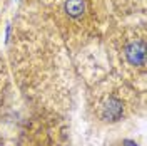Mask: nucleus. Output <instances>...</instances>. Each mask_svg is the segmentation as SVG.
<instances>
[{
    "label": "nucleus",
    "instance_id": "1",
    "mask_svg": "<svg viewBox=\"0 0 147 146\" xmlns=\"http://www.w3.org/2000/svg\"><path fill=\"white\" fill-rule=\"evenodd\" d=\"M127 57L132 64H144V44L136 42L127 47Z\"/></svg>",
    "mask_w": 147,
    "mask_h": 146
},
{
    "label": "nucleus",
    "instance_id": "2",
    "mask_svg": "<svg viewBox=\"0 0 147 146\" xmlns=\"http://www.w3.org/2000/svg\"><path fill=\"white\" fill-rule=\"evenodd\" d=\"M120 114H122V104H120V101L110 99L107 102V106L104 108V118L110 119V121H115V119L120 118Z\"/></svg>",
    "mask_w": 147,
    "mask_h": 146
},
{
    "label": "nucleus",
    "instance_id": "3",
    "mask_svg": "<svg viewBox=\"0 0 147 146\" xmlns=\"http://www.w3.org/2000/svg\"><path fill=\"white\" fill-rule=\"evenodd\" d=\"M65 10H67L69 15L79 17V15H82V12L85 10V3H84V0H67L65 2Z\"/></svg>",
    "mask_w": 147,
    "mask_h": 146
}]
</instances>
